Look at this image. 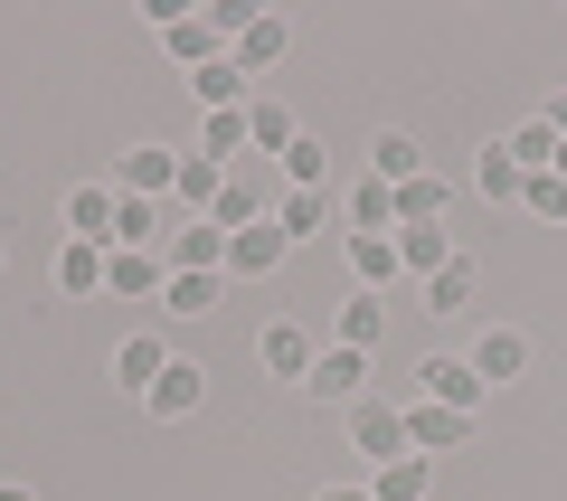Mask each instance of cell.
<instances>
[{
	"mask_svg": "<svg viewBox=\"0 0 567 501\" xmlns=\"http://www.w3.org/2000/svg\"><path fill=\"white\" fill-rule=\"evenodd\" d=\"M322 501H379V492H369V473H360V482H322Z\"/></svg>",
	"mask_w": 567,
	"mask_h": 501,
	"instance_id": "cell-36",
	"label": "cell"
},
{
	"mask_svg": "<svg viewBox=\"0 0 567 501\" xmlns=\"http://www.w3.org/2000/svg\"><path fill=\"white\" fill-rule=\"evenodd\" d=\"M171 190H181V152H171V142L114 152V200H171Z\"/></svg>",
	"mask_w": 567,
	"mask_h": 501,
	"instance_id": "cell-1",
	"label": "cell"
},
{
	"mask_svg": "<svg viewBox=\"0 0 567 501\" xmlns=\"http://www.w3.org/2000/svg\"><path fill=\"white\" fill-rule=\"evenodd\" d=\"M445 208H454V190L425 171V181H406L398 190V227H445Z\"/></svg>",
	"mask_w": 567,
	"mask_h": 501,
	"instance_id": "cell-27",
	"label": "cell"
},
{
	"mask_svg": "<svg viewBox=\"0 0 567 501\" xmlns=\"http://www.w3.org/2000/svg\"><path fill=\"white\" fill-rule=\"evenodd\" d=\"M473 190H483L492 208H511V200H520V190H529V171H520V161L502 152V142H483V161H473Z\"/></svg>",
	"mask_w": 567,
	"mask_h": 501,
	"instance_id": "cell-23",
	"label": "cell"
},
{
	"mask_svg": "<svg viewBox=\"0 0 567 501\" xmlns=\"http://www.w3.org/2000/svg\"><path fill=\"white\" fill-rule=\"evenodd\" d=\"M558 181H567V152H558Z\"/></svg>",
	"mask_w": 567,
	"mask_h": 501,
	"instance_id": "cell-38",
	"label": "cell"
},
{
	"mask_svg": "<svg viewBox=\"0 0 567 501\" xmlns=\"http://www.w3.org/2000/svg\"><path fill=\"white\" fill-rule=\"evenodd\" d=\"M189 95H199V114H246V104H256V95H265V85H256V76H246V67H237V58H208V67H199V76H189Z\"/></svg>",
	"mask_w": 567,
	"mask_h": 501,
	"instance_id": "cell-8",
	"label": "cell"
},
{
	"mask_svg": "<svg viewBox=\"0 0 567 501\" xmlns=\"http://www.w3.org/2000/svg\"><path fill=\"white\" fill-rule=\"evenodd\" d=\"M162 369H171V341H162V331H123V341H114V388H133V398H142Z\"/></svg>",
	"mask_w": 567,
	"mask_h": 501,
	"instance_id": "cell-12",
	"label": "cell"
},
{
	"mask_svg": "<svg viewBox=\"0 0 567 501\" xmlns=\"http://www.w3.org/2000/svg\"><path fill=\"white\" fill-rule=\"evenodd\" d=\"M284 256H293V237H284L275 218H265V227H237V237H227V275H275Z\"/></svg>",
	"mask_w": 567,
	"mask_h": 501,
	"instance_id": "cell-13",
	"label": "cell"
},
{
	"mask_svg": "<svg viewBox=\"0 0 567 501\" xmlns=\"http://www.w3.org/2000/svg\"><path fill=\"white\" fill-rule=\"evenodd\" d=\"M162 284H171L162 256H133V246H123V256H104V294H114V303H162Z\"/></svg>",
	"mask_w": 567,
	"mask_h": 501,
	"instance_id": "cell-11",
	"label": "cell"
},
{
	"mask_svg": "<svg viewBox=\"0 0 567 501\" xmlns=\"http://www.w3.org/2000/svg\"><path fill=\"white\" fill-rule=\"evenodd\" d=\"M312 360H322V341H312L303 321H265V331H256V369H265V379H293V388H303Z\"/></svg>",
	"mask_w": 567,
	"mask_h": 501,
	"instance_id": "cell-2",
	"label": "cell"
},
{
	"mask_svg": "<svg viewBox=\"0 0 567 501\" xmlns=\"http://www.w3.org/2000/svg\"><path fill=\"white\" fill-rule=\"evenodd\" d=\"M275 171H284V190H331V152H322V142H312V133L293 142V152L275 161Z\"/></svg>",
	"mask_w": 567,
	"mask_h": 501,
	"instance_id": "cell-30",
	"label": "cell"
},
{
	"mask_svg": "<svg viewBox=\"0 0 567 501\" xmlns=\"http://www.w3.org/2000/svg\"><path fill=\"white\" fill-rule=\"evenodd\" d=\"M350 275H360V294H388V284L406 275V265H398V237H350Z\"/></svg>",
	"mask_w": 567,
	"mask_h": 501,
	"instance_id": "cell-26",
	"label": "cell"
},
{
	"mask_svg": "<svg viewBox=\"0 0 567 501\" xmlns=\"http://www.w3.org/2000/svg\"><path fill=\"white\" fill-rule=\"evenodd\" d=\"M218 303V275H171L162 284V313H208Z\"/></svg>",
	"mask_w": 567,
	"mask_h": 501,
	"instance_id": "cell-33",
	"label": "cell"
},
{
	"mask_svg": "<svg viewBox=\"0 0 567 501\" xmlns=\"http://www.w3.org/2000/svg\"><path fill=\"white\" fill-rule=\"evenodd\" d=\"M331 218H341V190H275V227H284L293 246H303V237H322Z\"/></svg>",
	"mask_w": 567,
	"mask_h": 501,
	"instance_id": "cell-10",
	"label": "cell"
},
{
	"mask_svg": "<svg viewBox=\"0 0 567 501\" xmlns=\"http://www.w3.org/2000/svg\"><path fill=\"white\" fill-rule=\"evenodd\" d=\"M218 190H227V161L181 152V190H171V208H181V218H208V208H218Z\"/></svg>",
	"mask_w": 567,
	"mask_h": 501,
	"instance_id": "cell-14",
	"label": "cell"
},
{
	"mask_svg": "<svg viewBox=\"0 0 567 501\" xmlns=\"http://www.w3.org/2000/svg\"><path fill=\"white\" fill-rule=\"evenodd\" d=\"M265 218H275L265 181H237V171H227V190H218V208H208V227H227V237H237V227H265Z\"/></svg>",
	"mask_w": 567,
	"mask_h": 501,
	"instance_id": "cell-17",
	"label": "cell"
},
{
	"mask_svg": "<svg viewBox=\"0 0 567 501\" xmlns=\"http://www.w3.org/2000/svg\"><path fill=\"white\" fill-rule=\"evenodd\" d=\"M425 482H435V454H398V463H369V492H379V501H425Z\"/></svg>",
	"mask_w": 567,
	"mask_h": 501,
	"instance_id": "cell-21",
	"label": "cell"
},
{
	"mask_svg": "<svg viewBox=\"0 0 567 501\" xmlns=\"http://www.w3.org/2000/svg\"><path fill=\"white\" fill-rule=\"evenodd\" d=\"M520 208H529V218H567V181H558V171H529Z\"/></svg>",
	"mask_w": 567,
	"mask_h": 501,
	"instance_id": "cell-34",
	"label": "cell"
},
{
	"mask_svg": "<svg viewBox=\"0 0 567 501\" xmlns=\"http://www.w3.org/2000/svg\"><path fill=\"white\" fill-rule=\"evenodd\" d=\"M199 152H208V161H237V152H256L246 114H208V123H199Z\"/></svg>",
	"mask_w": 567,
	"mask_h": 501,
	"instance_id": "cell-32",
	"label": "cell"
},
{
	"mask_svg": "<svg viewBox=\"0 0 567 501\" xmlns=\"http://www.w3.org/2000/svg\"><path fill=\"white\" fill-rule=\"evenodd\" d=\"M162 265H171V275H227V227L181 218V227L162 237Z\"/></svg>",
	"mask_w": 567,
	"mask_h": 501,
	"instance_id": "cell-6",
	"label": "cell"
},
{
	"mask_svg": "<svg viewBox=\"0 0 567 501\" xmlns=\"http://www.w3.org/2000/svg\"><path fill=\"white\" fill-rule=\"evenodd\" d=\"M246 133H256V152H265V161H284V152H293V142H303V123L284 114L275 95H256V104H246Z\"/></svg>",
	"mask_w": 567,
	"mask_h": 501,
	"instance_id": "cell-24",
	"label": "cell"
},
{
	"mask_svg": "<svg viewBox=\"0 0 567 501\" xmlns=\"http://www.w3.org/2000/svg\"><path fill=\"white\" fill-rule=\"evenodd\" d=\"M454 256H464V246H454L445 227H398V265H406L416 284H425V275H445Z\"/></svg>",
	"mask_w": 567,
	"mask_h": 501,
	"instance_id": "cell-19",
	"label": "cell"
},
{
	"mask_svg": "<svg viewBox=\"0 0 567 501\" xmlns=\"http://www.w3.org/2000/svg\"><path fill=\"white\" fill-rule=\"evenodd\" d=\"M0 501H39V492H29V482H0Z\"/></svg>",
	"mask_w": 567,
	"mask_h": 501,
	"instance_id": "cell-37",
	"label": "cell"
},
{
	"mask_svg": "<svg viewBox=\"0 0 567 501\" xmlns=\"http://www.w3.org/2000/svg\"><path fill=\"white\" fill-rule=\"evenodd\" d=\"M473 303V256H454L445 275H425V313H464Z\"/></svg>",
	"mask_w": 567,
	"mask_h": 501,
	"instance_id": "cell-31",
	"label": "cell"
},
{
	"mask_svg": "<svg viewBox=\"0 0 567 501\" xmlns=\"http://www.w3.org/2000/svg\"><path fill=\"white\" fill-rule=\"evenodd\" d=\"M284 48H293V29H284V20H275V10H256V20H246V39H237V48H227V58H237V67H246V76H265V67H275V58H284Z\"/></svg>",
	"mask_w": 567,
	"mask_h": 501,
	"instance_id": "cell-20",
	"label": "cell"
},
{
	"mask_svg": "<svg viewBox=\"0 0 567 501\" xmlns=\"http://www.w3.org/2000/svg\"><path fill=\"white\" fill-rule=\"evenodd\" d=\"M416 398L425 407H454V417H483L492 388L473 379V360H416Z\"/></svg>",
	"mask_w": 567,
	"mask_h": 501,
	"instance_id": "cell-4",
	"label": "cell"
},
{
	"mask_svg": "<svg viewBox=\"0 0 567 501\" xmlns=\"http://www.w3.org/2000/svg\"><path fill=\"white\" fill-rule=\"evenodd\" d=\"M199 398H208V379H199V369H189V360H171L162 379L142 388V417H162V426H181V417H199Z\"/></svg>",
	"mask_w": 567,
	"mask_h": 501,
	"instance_id": "cell-9",
	"label": "cell"
},
{
	"mask_svg": "<svg viewBox=\"0 0 567 501\" xmlns=\"http://www.w3.org/2000/svg\"><path fill=\"white\" fill-rule=\"evenodd\" d=\"M539 123H548V133H558V142H567V85H558V95H548V104H539Z\"/></svg>",
	"mask_w": 567,
	"mask_h": 501,
	"instance_id": "cell-35",
	"label": "cell"
},
{
	"mask_svg": "<svg viewBox=\"0 0 567 501\" xmlns=\"http://www.w3.org/2000/svg\"><path fill=\"white\" fill-rule=\"evenodd\" d=\"M520 369H529V341H520V331H483V341H473V379H483V388H511Z\"/></svg>",
	"mask_w": 567,
	"mask_h": 501,
	"instance_id": "cell-18",
	"label": "cell"
},
{
	"mask_svg": "<svg viewBox=\"0 0 567 501\" xmlns=\"http://www.w3.org/2000/svg\"><path fill=\"white\" fill-rule=\"evenodd\" d=\"M369 181H388V190L425 181V161H416V133H379V142H369Z\"/></svg>",
	"mask_w": 567,
	"mask_h": 501,
	"instance_id": "cell-22",
	"label": "cell"
},
{
	"mask_svg": "<svg viewBox=\"0 0 567 501\" xmlns=\"http://www.w3.org/2000/svg\"><path fill=\"white\" fill-rule=\"evenodd\" d=\"M162 48H171V67H189V76H199L208 58H227V39L208 29V10H181V20L162 29Z\"/></svg>",
	"mask_w": 567,
	"mask_h": 501,
	"instance_id": "cell-15",
	"label": "cell"
},
{
	"mask_svg": "<svg viewBox=\"0 0 567 501\" xmlns=\"http://www.w3.org/2000/svg\"><path fill=\"white\" fill-rule=\"evenodd\" d=\"M350 444H360V463H398V454H416V444H406V407L360 398V407H350Z\"/></svg>",
	"mask_w": 567,
	"mask_h": 501,
	"instance_id": "cell-5",
	"label": "cell"
},
{
	"mask_svg": "<svg viewBox=\"0 0 567 501\" xmlns=\"http://www.w3.org/2000/svg\"><path fill=\"white\" fill-rule=\"evenodd\" d=\"M379 331H388V303L379 294H350L341 321H331V341H341V350H379Z\"/></svg>",
	"mask_w": 567,
	"mask_h": 501,
	"instance_id": "cell-25",
	"label": "cell"
},
{
	"mask_svg": "<svg viewBox=\"0 0 567 501\" xmlns=\"http://www.w3.org/2000/svg\"><path fill=\"white\" fill-rule=\"evenodd\" d=\"M303 398H322V407H360V398H369V350H341V341H322V360H312Z\"/></svg>",
	"mask_w": 567,
	"mask_h": 501,
	"instance_id": "cell-3",
	"label": "cell"
},
{
	"mask_svg": "<svg viewBox=\"0 0 567 501\" xmlns=\"http://www.w3.org/2000/svg\"><path fill=\"white\" fill-rule=\"evenodd\" d=\"M473 436V417H454V407H406V444H416V454H454V444Z\"/></svg>",
	"mask_w": 567,
	"mask_h": 501,
	"instance_id": "cell-16",
	"label": "cell"
},
{
	"mask_svg": "<svg viewBox=\"0 0 567 501\" xmlns=\"http://www.w3.org/2000/svg\"><path fill=\"white\" fill-rule=\"evenodd\" d=\"M66 237L114 256V181H76V190H66Z\"/></svg>",
	"mask_w": 567,
	"mask_h": 501,
	"instance_id": "cell-7",
	"label": "cell"
},
{
	"mask_svg": "<svg viewBox=\"0 0 567 501\" xmlns=\"http://www.w3.org/2000/svg\"><path fill=\"white\" fill-rule=\"evenodd\" d=\"M58 294H104V246H58Z\"/></svg>",
	"mask_w": 567,
	"mask_h": 501,
	"instance_id": "cell-29",
	"label": "cell"
},
{
	"mask_svg": "<svg viewBox=\"0 0 567 501\" xmlns=\"http://www.w3.org/2000/svg\"><path fill=\"white\" fill-rule=\"evenodd\" d=\"M502 152H511V161H520V171H558V152H567V142H558V133H548V123H539V114H529V123H520V133H502Z\"/></svg>",
	"mask_w": 567,
	"mask_h": 501,
	"instance_id": "cell-28",
	"label": "cell"
}]
</instances>
